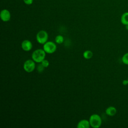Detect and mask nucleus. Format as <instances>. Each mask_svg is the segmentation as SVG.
Listing matches in <instances>:
<instances>
[{"mask_svg":"<svg viewBox=\"0 0 128 128\" xmlns=\"http://www.w3.org/2000/svg\"><path fill=\"white\" fill-rule=\"evenodd\" d=\"M46 53L44 49H37L34 50L32 53V60L37 63L41 62L45 59Z\"/></svg>","mask_w":128,"mask_h":128,"instance_id":"obj_1","label":"nucleus"},{"mask_svg":"<svg viewBox=\"0 0 128 128\" xmlns=\"http://www.w3.org/2000/svg\"><path fill=\"white\" fill-rule=\"evenodd\" d=\"M88 120L90 126L93 128H98L100 127L102 123L101 117L98 114H93L91 115Z\"/></svg>","mask_w":128,"mask_h":128,"instance_id":"obj_2","label":"nucleus"},{"mask_svg":"<svg viewBox=\"0 0 128 128\" xmlns=\"http://www.w3.org/2000/svg\"><path fill=\"white\" fill-rule=\"evenodd\" d=\"M48 32L44 30L39 31L36 35V40L38 43L40 44H45L48 40Z\"/></svg>","mask_w":128,"mask_h":128,"instance_id":"obj_3","label":"nucleus"},{"mask_svg":"<svg viewBox=\"0 0 128 128\" xmlns=\"http://www.w3.org/2000/svg\"><path fill=\"white\" fill-rule=\"evenodd\" d=\"M43 49L46 53L49 54H53L56 50V46L54 42L51 41H48L44 44Z\"/></svg>","mask_w":128,"mask_h":128,"instance_id":"obj_4","label":"nucleus"},{"mask_svg":"<svg viewBox=\"0 0 128 128\" xmlns=\"http://www.w3.org/2000/svg\"><path fill=\"white\" fill-rule=\"evenodd\" d=\"M24 69L27 72H31L34 70L36 68L35 62L32 60H28L24 64Z\"/></svg>","mask_w":128,"mask_h":128,"instance_id":"obj_5","label":"nucleus"},{"mask_svg":"<svg viewBox=\"0 0 128 128\" xmlns=\"http://www.w3.org/2000/svg\"><path fill=\"white\" fill-rule=\"evenodd\" d=\"M0 16L1 20L4 22H8L10 19V12L6 9L2 10L0 14Z\"/></svg>","mask_w":128,"mask_h":128,"instance_id":"obj_6","label":"nucleus"},{"mask_svg":"<svg viewBox=\"0 0 128 128\" xmlns=\"http://www.w3.org/2000/svg\"><path fill=\"white\" fill-rule=\"evenodd\" d=\"M21 46L22 49L28 52L32 50V44L30 40H26L22 42L21 44Z\"/></svg>","mask_w":128,"mask_h":128,"instance_id":"obj_7","label":"nucleus"},{"mask_svg":"<svg viewBox=\"0 0 128 128\" xmlns=\"http://www.w3.org/2000/svg\"><path fill=\"white\" fill-rule=\"evenodd\" d=\"M90 126L89 120L86 119L80 120L76 126L78 128H89Z\"/></svg>","mask_w":128,"mask_h":128,"instance_id":"obj_8","label":"nucleus"},{"mask_svg":"<svg viewBox=\"0 0 128 128\" xmlns=\"http://www.w3.org/2000/svg\"><path fill=\"white\" fill-rule=\"evenodd\" d=\"M116 113V109L115 107L110 106L106 110V114L108 116H114Z\"/></svg>","mask_w":128,"mask_h":128,"instance_id":"obj_9","label":"nucleus"},{"mask_svg":"<svg viewBox=\"0 0 128 128\" xmlns=\"http://www.w3.org/2000/svg\"><path fill=\"white\" fill-rule=\"evenodd\" d=\"M120 22L124 26L128 24V12H125L122 15Z\"/></svg>","mask_w":128,"mask_h":128,"instance_id":"obj_10","label":"nucleus"},{"mask_svg":"<svg viewBox=\"0 0 128 128\" xmlns=\"http://www.w3.org/2000/svg\"><path fill=\"white\" fill-rule=\"evenodd\" d=\"M93 56V53L91 50H86L83 53V56L86 59H90Z\"/></svg>","mask_w":128,"mask_h":128,"instance_id":"obj_11","label":"nucleus"},{"mask_svg":"<svg viewBox=\"0 0 128 128\" xmlns=\"http://www.w3.org/2000/svg\"><path fill=\"white\" fill-rule=\"evenodd\" d=\"M64 38L62 35H58L55 38V42L58 44H61L64 42Z\"/></svg>","mask_w":128,"mask_h":128,"instance_id":"obj_12","label":"nucleus"},{"mask_svg":"<svg viewBox=\"0 0 128 128\" xmlns=\"http://www.w3.org/2000/svg\"><path fill=\"white\" fill-rule=\"evenodd\" d=\"M122 60L124 64L128 65V52H126L123 55Z\"/></svg>","mask_w":128,"mask_h":128,"instance_id":"obj_13","label":"nucleus"},{"mask_svg":"<svg viewBox=\"0 0 128 128\" xmlns=\"http://www.w3.org/2000/svg\"><path fill=\"white\" fill-rule=\"evenodd\" d=\"M40 64H41L44 68H47V67L49 66V62H48V60H46V59L40 62Z\"/></svg>","mask_w":128,"mask_h":128,"instance_id":"obj_14","label":"nucleus"},{"mask_svg":"<svg viewBox=\"0 0 128 128\" xmlns=\"http://www.w3.org/2000/svg\"><path fill=\"white\" fill-rule=\"evenodd\" d=\"M44 67L40 64H39L38 66H37V70H38V71L39 72H42L44 70Z\"/></svg>","mask_w":128,"mask_h":128,"instance_id":"obj_15","label":"nucleus"},{"mask_svg":"<svg viewBox=\"0 0 128 128\" xmlns=\"http://www.w3.org/2000/svg\"><path fill=\"white\" fill-rule=\"evenodd\" d=\"M24 3H25L26 4L30 5L32 4L33 2V0H23Z\"/></svg>","mask_w":128,"mask_h":128,"instance_id":"obj_16","label":"nucleus"},{"mask_svg":"<svg viewBox=\"0 0 128 128\" xmlns=\"http://www.w3.org/2000/svg\"><path fill=\"white\" fill-rule=\"evenodd\" d=\"M122 84L124 85V86H126L127 84H128V80H123L122 82Z\"/></svg>","mask_w":128,"mask_h":128,"instance_id":"obj_17","label":"nucleus"},{"mask_svg":"<svg viewBox=\"0 0 128 128\" xmlns=\"http://www.w3.org/2000/svg\"><path fill=\"white\" fill-rule=\"evenodd\" d=\"M125 26H126V28L127 30H128V24H126V25Z\"/></svg>","mask_w":128,"mask_h":128,"instance_id":"obj_18","label":"nucleus"},{"mask_svg":"<svg viewBox=\"0 0 128 128\" xmlns=\"http://www.w3.org/2000/svg\"><path fill=\"white\" fill-rule=\"evenodd\" d=\"M127 80H128V79H127Z\"/></svg>","mask_w":128,"mask_h":128,"instance_id":"obj_19","label":"nucleus"}]
</instances>
